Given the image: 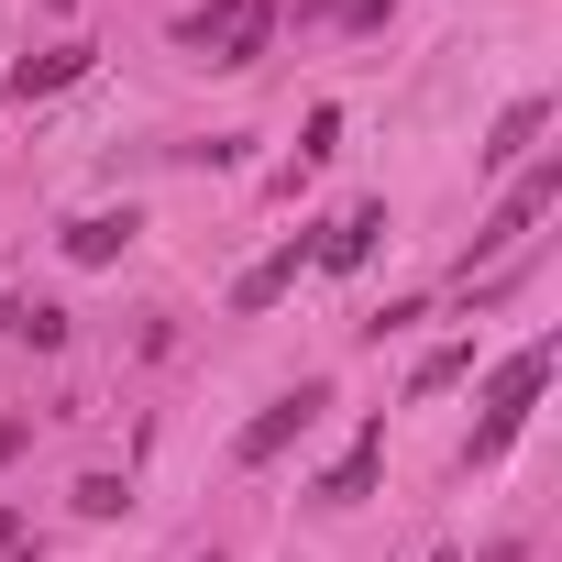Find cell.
<instances>
[{
    "instance_id": "9",
    "label": "cell",
    "mask_w": 562,
    "mask_h": 562,
    "mask_svg": "<svg viewBox=\"0 0 562 562\" xmlns=\"http://www.w3.org/2000/svg\"><path fill=\"white\" fill-rule=\"evenodd\" d=\"M122 243H133V210H89V221L67 232V254H78V265H111Z\"/></svg>"
},
{
    "instance_id": "13",
    "label": "cell",
    "mask_w": 562,
    "mask_h": 562,
    "mask_svg": "<svg viewBox=\"0 0 562 562\" xmlns=\"http://www.w3.org/2000/svg\"><path fill=\"white\" fill-rule=\"evenodd\" d=\"M12 540H23V507H0V562H12Z\"/></svg>"
},
{
    "instance_id": "12",
    "label": "cell",
    "mask_w": 562,
    "mask_h": 562,
    "mask_svg": "<svg viewBox=\"0 0 562 562\" xmlns=\"http://www.w3.org/2000/svg\"><path fill=\"white\" fill-rule=\"evenodd\" d=\"M452 375H474V342H441V353H430V364H419V397H441V386H452Z\"/></svg>"
},
{
    "instance_id": "3",
    "label": "cell",
    "mask_w": 562,
    "mask_h": 562,
    "mask_svg": "<svg viewBox=\"0 0 562 562\" xmlns=\"http://www.w3.org/2000/svg\"><path fill=\"white\" fill-rule=\"evenodd\" d=\"M321 408H331V386H321V375H310V386H288V397H265V408L243 419V441H232V463H276V452H288V441H299V430L321 419Z\"/></svg>"
},
{
    "instance_id": "11",
    "label": "cell",
    "mask_w": 562,
    "mask_h": 562,
    "mask_svg": "<svg viewBox=\"0 0 562 562\" xmlns=\"http://www.w3.org/2000/svg\"><path fill=\"white\" fill-rule=\"evenodd\" d=\"M364 485H375V430H364V441H353V452H342V474H331V485H321V496H331V507H353V496H364Z\"/></svg>"
},
{
    "instance_id": "8",
    "label": "cell",
    "mask_w": 562,
    "mask_h": 562,
    "mask_svg": "<svg viewBox=\"0 0 562 562\" xmlns=\"http://www.w3.org/2000/svg\"><path fill=\"white\" fill-rule=\"evenodd\" d=\"M540 122H551V100H518V111H507V122H496V133H485V144H474V155H485V166H518V155H529V133H540Z\"/></svg>"
},
{
    "instance_id": "2",
    "label": "cell",
    "mask_w": 562,
    "mask_h": 562,
    "mask_svg": "<svg viewBox=\"0 0 562 562\" xmlns=\"http://www.w3.org/2000/svg\"><path fill=\"white\" fill-rule=\"evenodd\" d=\"M177 34H188V45H210V67H254V56H265V34H276V12H265V0H210V12H188Z\"/></svg>"
},
{
    "instance_id": "4",
    "label": "cell",
    "mask_w": 562,
    "mask_h": 562,
    "mask_svg": "<svg viewBox=\"0 0 562 562\" xmlns=\"http://www.w3.org/2000/svg\"><path fill=\"white\" fill-rule=\"evenodd\" d=\"M551 199H562V166H529V177H518V188L496 199V221L474 232V254H507V243H518V232H529V221H540Z\"/></svg>"
},
{
    "instance_id": "6",
    "label": "cell",
    "mask_w": 562,
    "mask_h": 562,
    "mask_svg": "<svg viewBox=\"0 0 562 562\" xmlns=\"http://www.w3.org/2000/svg\"><path fill=\"white\" fill-rule=\"evenodd\" d=\"M375 232H386V210H353V221H342L331 243H310V265H331V276H353V265L375 254Z\"/></svg>"
},
{
    "instance_id": "1",
    "label": "cell",
    "mask_w": 562,
    "mask_h": 562,
    "mask_svg": "<svg viewBox=\"0 0 562 562\" xmlns=\"http://www.w3.org/2000/svg\"><path fill=\"white\" fill-rule=\"evenodd\" d=\"M551 386V342H529V353H507L496 364V386H485V419H474V463H496L507 441H518V419H529V397Z\"/></svg>"
},
{
    "instance_id": "5",
    "label": "cell",
    "mask_w": 562,
    "mask_h": 562,
    "mask_svg": "<svg viewBox=\"0 0 562 562\" xmlns=\"http://www.w3.org/2000/svg\"><path fill=\"white\" fill-rule=\"evenodd\" d=\"M299 265H310V243H276L254 276H243V288H232V310H276V299H288L299 288Z\"/></svg>"
},
{
    "instance_id": "7",
    "label": "cell",
    "mask_w": 562,
    "mask_h": 562,
    "mask_svg": "<svg viewBox=\"0 0 562 562\" xmlns=\"http://www.w3.org/2000/svg\"><path fill=\"white\" fill-rule=\"evenodd\" d=\"M67 78H89V45H56V56H23V67H12L23 100H45V89H67Z\"/></svg>"
},
{
    "instance_id": "10",
    "label": "cell",
    "mask_w": 562,
    "mask_h": 562,
    "mask_svg": "<svg viewBox=\"0 0 562 562\" xmlns=\"http://www.w3.org/2000/svg\"><path fill=\"white\" fill-rule=\"evenodd\" d=\"M0 331H12V342H34V353H56V342H67V310H45V299L23 310V299H12V310H0Z\"/></svg>"
}]
</instances>
